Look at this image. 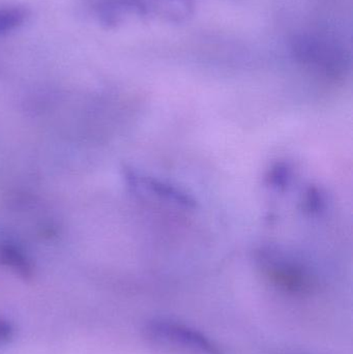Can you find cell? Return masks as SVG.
<instances>
[{
  "label": "cell",
  "mask_w": 353,
  "mask_h": 354,
  "mask_svg": "<svg viewBox=\"0 0 353 354\" xmlns=\"http://www.w3.org/2000/svg\"><path fill=\"white\" fill-rule=\"evenodd\" d=\"M151 10L169 22H182L194 12L193 0H146Z\"/></svg>",
  "instance_id": "5"
},
{
  "label": "cell",
  "mask_w": 353,
  "mask_h": 354,
  "mask_svg": "<svg viewBox=\"0 0 353 354\" xmlns=\"http://www.w3.org/2000/svg\"><path fill=\"white\" fill-rule=\"evenodd\" d=\"M28 18V10L20 6H0V35H8L22 26Z\"/></svg>",
  "instance_id": "6"
},
{
  "label": "cell",
  "mask_w": 353,
  "mask_h": 354,
  "mask_svg": "<svg viewBox=\"0 0 353 354\" xmlns=\"http://www.w3.org/2000/svg\"><path fill=\"white\" fill-rule=\"evenodd\" d=\"M12 336V326L8 322L0 319V343L6 342Z\"/></svg>",
  "instance_id": "7"
},
{
  "label": "cell",
  "mask_w": 353,
  "mask_h": 354,
  "mask_svg": "<svg viewBox=\"0 0 353 354\" xmlns=\"http://www.w3.org/2000/svg\"><path fill=\"white\" fill-rule=\"evenodd\" d=\"M258 264L265 278L277 288L294 295H304L314 289L315 279L306 266L277 250H265Z\"/></svg>",
  "instance_id": "2"
},
{
  "label": "cell",
  "mask_w": 353,
  "mask_h": 354,
  "mask_svg": "<svg viewBox=\"0 0 353 354\" xmlns=\"http://www.w3.org/2000/svg\"><path fill=\"white\" fill-rule=\"evenodd\" d=\"M292 51L298 62L334 78L343 76L350 64V55L341 44L321 35H294Z\"/></svg>",
  "instance_id": "1"
},
{
  "label": "cell",
  "mask_w": 353,
  "mask_h": 354,
  "mask_svg": "<svg viewBox=\"0 0 353 354\" xmlns=\"http://www.w3.org/2000/svg\"><path fill=\"white\" fill-rule=\"evenodd\" d=\"M93 10L101 22L116 26L128 19L145 18L151 14L146 0H95Z\"/></svg>",
  "instance_id": "4"
},
{
  "label": "cell",
  "mask_w": 353,
  "mask_h": 354,
  "mask_svg": "<svg viewBox=\"0 0 353 354\" xmlns=\"http://www.w3.org/2000/svg\"><path fill=\"white\" fill-rule=\"evenodd\" d=\"M145 337L153 344L191 354H223L209 338L171 320L155 319L144 328Z\"/></svg>",
  "instance_id": "3"
}]
</instances>
